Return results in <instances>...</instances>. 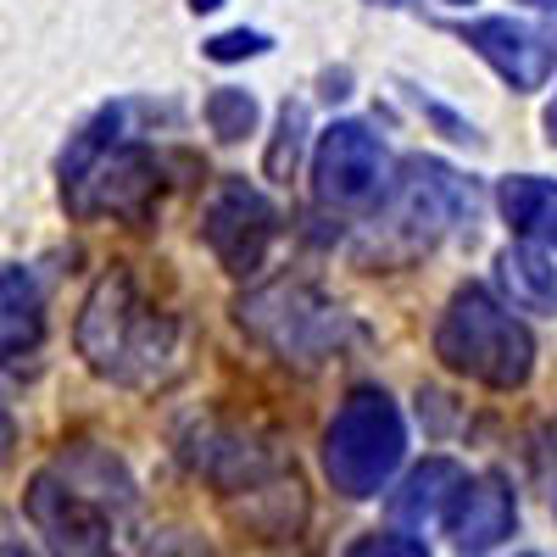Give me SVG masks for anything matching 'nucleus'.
I'll list each match as a JSON object with an SVG mask.
<instances>
[{
	"label": "nucleus",
	"mask_w": 557,
	"mask_h": 557,
	"mask_svg": "<svg viewBox=\"0 0 557 557\" xmlns=\"http://www.w3.org/2000/svg\"><path fill=\"white\" fill-rule=\"evenodd\" d=\"M23 513L57 557H117L123 524L134 513V485L123 462L107 451H67L23 491Z\"/></svg>",
	"instance_id": "nucleus-1"
},
{
	"label": "nucleus",
	"mask_w": 557,
	"mask_h": 557,
	"mask_svg": "<svg viewBox=\"0 0 557 557\" xmlns=\"http://www.w3.org/2000/svg\"><path fill=\"white\" fill-rule=\"evenodd\" d=\"M78 357L112 385L151 391L173 374L178 330L162 307L139 296L128 268H112L96 278V290L78 312Z\"/></svg>",
	"instance_id": "nucleus-2"
},
{
	"label": "nucleus",
	"mask_w": 557,
	"mask_h": 557,
	"mask_svg": "<svg viewBox=\"0 0 557 557\" xmlns=\"http://www.w3.org/2000/svg\"><path fill=\"white\" fill-rule=\"evenodd\" d=\"M435 357L451 368V374L474 380V385H491V391H519L535 374L530 330L480 285H462L446 301V312L435 323Z\"/></svg>",
	"instance_id": "nucleus-3"
},
{
	"label": "nucleus",
	"mask_w": 557,
	"mask_h": 557,
	"mask_svg": "<svg viewBox=\"0 0 557 557\" xmlns=\"http://www.w3.org/2000/svg\"><path fill=\"white\" fill-rule=\"evenodd\" d=\"M157 157L146 146L117 139V112L96 117L73 151L62 157V201L78 218H146V207L157 201Z\"/></svg>",
	"instance_id": "nucleus-4"
},
{
	"label": "nucleus",
	"mask_w": 557,
	"mask_h": 557,
	"mask_svg": "<svg viewBox=\"0 0 557 557\" xmlns=\"http://www.w3.org/2000/svg\"><path fill=\"white\" fill-rule=\"evenodd\" d=\"M401 451H407V424L396 401L368 385V391H351L341 412L330 418V430H323V474H330L341 496L362 502L391 485V474L401 469Z\"/></svg>",
	"instance_id": "nucleus-5"
},
{
	"label": "nucleus",
	"mask_w": 557,
	"mask_h": 557,
	"mask_svg": "<svg viewBox=\"0 0 557 557\" xmlns=\"http://www.w3.org/2000/svg\"><path fill=\"white\" fill-rule=\"evenodd\" d=\"M240 323L257 341H268L278 357H296L307 368L323 362L346 335V318L307 285H268V290L246 296L240 301Z\"/></svg>",
	"instance_id": "nucleus-6"
},
{
	"label": "nucleus",
	"mask_w": 557,
	"mask_h": 557,
	"mask_svg": "<svg viewBox=\"0 0 557 557\" xmlns=\"http://www.w3.org/2000/svg\"><path fill=\"white\" fill-rule=\"evenodd\" d=\"M312 190L323 207H374L391 190V151L368 123H330L312 151Z\"/></svg>",
	"instance_id": "nucleus-7"
},
{
	"label": "nucleus",
	"mask_w": 557,
	"mask_h": 557,
	"mask_svg": "<svg viewBox=\"0 0 557 557\" xmlns=\"http://www.w3.org/2000/svg\"><path fill=\"white\" fill-rule=\"evenodd\" d=\"M201 235L212 246V257L228 268V273H257L273 235H278V212L268 207L262 190H251L246 178H228L223 190L207 201V218H201Z\"/></svg>",
	"instance_id": "nucleus-8"
},
{
	"label": "nucleus",
	"mask_w": 557,
	"mask_h": 557,
	"mask_svg": "<svg viewBox=\"0 0 557 557\" xmlns=\"http://www.w3.org/2000/svg\"><path fill=\"white\" fill-rule=\"evenodd\" d=\"M474 184L469 178H457L446 162H407V178H401V190H396V223H407L418 240H435L441 228H462L469 223L474 228Z\"/></svg>",
	"instance_id": "nucleus-9"
},
{
	"label": "nucleus",
	"mask_w": 557,
	"mask_h": 557,
	"mask_svg": "<svg viewBox=\"0 0 557 557\" xmlns=\"http://www.w3.org/2000/svg\"><path fill=\"white\" fill-rule=\"evenodd\" d=\"M441 519H446V535L462 552H491V546H502L507 535H513L519 502H513V491H507L502 474H474V480H462L451 491Z\"/></svg>",
	"instance_id": "nucleus-10"
},
{
	"label": "nucleus",
	"mask_w": 557,
	"mask_h": 557,
	"mask_svg": "<svg viewBox=\"0 0 557 557\" xmlns=\"http://www.w3.org/2000/svg\"><path fill=\"white\" fill-rule=\"evenodd\" d=\"M462 39H469L474 57H480L507 89H519V96L541 89L546 73H552V51L541 45V34H530V28L513 23V17H480V23L462 28Z\"/></svg>",
	"instance_id": "nucleus-11"
},
{
	"label": "nucleus",
	"mask_w": 557,
	"mask_h": 557,
	"mask_svg": "<svg viewBox=\"0 0 557 557\" xmlns=\"http://www.w3.org/2000/svg\"><path fill=\"white\" fill-rule=\"evenodd\" d=\"M45 335V296L34 268H0V362L28 357Z\"/></svg>",
	"instance_id": "nucleus-12"
},
{
	"label": "nucleus",
	"mask_w": 557,
	"mask_h": 557,
	"mask_svg": "<svg viewBox=\"0 0 557 557\" xmlns=\"http://www.w3.org/2000/svg\"><path fill=\"white\" fill-rule=\"evenodd\" d=\"M235 502V519L251 530V535H262V541H273V535H290L301 519H307V496H301V480H296V469L285 474H268L262 485H251V491H240V496H228Z\"/></svg>",
	"instance_id": "nucleus-13"
},
{
	"label": "nucleus",
	"mask_w": 557,
	"mask_h": 557,
	"mask_svg": "<svg viewBox=\"0 0 557 557\" xmlns=\"http://www.w3.org/2000/svg\"><path fill=\"white\" fill-rule=\"evenodd\" d=\"M462 485V469L451 457H430V462H418V469L401 480V491L391 496V519L407 524V530H424L446 513V502L451 491Z\"/></svg>",
	"instance_id": "nucleus-14"
},
{
	"label": "nucleus",
	"mask_w": 557,
	"mask_h": 557,
	"mask_svg": "<svg viewBox=\"0 0 557 557\" xmlns=\"http://www.w3.org/2000/svg\"><path fill=\"white\" fill-rule=\"evenodd\" d=\"M502 218L530 246H557V184L541 173L502 178Z\"/></svg>",
	"instance_id": "nucleus-15"
},
{
	"label": "nucleus",
	"mask_w": 557,
	"mask_h": 557,
	"mask_svg": "<svg viewBox=\"0 0 557 557\" xmlns=\"http://www.w3.org/2000/svg\"><path fill=\"white\" fill-rule=\"evenodd\" d=\"M496 278H502V290L507 301H513L519 312H557V262L541 251V246H507L496 257Z\"/></svg>",
	"instance_id": "nucleus-16"
},
{
	"label": "nucleus",
	"mask_w": 557,
	"mask_h": 557,
	"mask_svg": "<svg viewBox=\"0 0 557 557\" xmlns=\"http://www.w3.org/2000/svg\"><path fill=\"white\" fill-rule=\"evenodd\" d=\"M207 123H212V134L218 139H246L251 128H257V101L246 96V89H212L207 96Z\"/></svg>",
	"instance_id": "nucleus-17"
},
{
	"label": "nucleus",
	"mask_w": 557,
	"mask_h": 557,
	"mask_svg": "<svg viewBox=\"0 0 557 557\" xmlns=\"http://www.w3.org/2000/svg\"><path fill=\"white\" fill-rule=\"evenodd\" d=\"M301 134H307V112H301V107H285V112H278V139H273V151H268V173H273V178H285V173L296 168Z\"/></svg>",
	"instance_id": "nucleus-18"
},
{
	"label": "nucleus",
	"mask_w": 557,
	"mask_h": 557,
	"mask_svg": "<svg viewBox=\"0 0 557 557\" xmlns=\"http://www.w3.org/2000/svg\"><path fill=\"white\" fill-rule=\"evenodd\" d=\"M262 51H268V34H251V28H235V34L207 39V57H212V62H240V57H262Z\"/></svg>",
	"instance_id": "nucleus-19"
},
{
	"label": "nucleus",
	"mask_w": 557,
	"mask_h": 557,
	"mask_svg": "<svg viewBox=\"0 0 557 557\" xmlns=\"http://www.w3.org/2000/svg\"><path fill=\"white\" fill-rule=\"evenodd\" d=\"M346 557H430L412 535H362L346 546Z\"/></svg>",
	"instance_id": "nucleus-20"
},
{
	"label": "nucleus",
	"mask_w": 557,
	"mask_h": 557,
	"mask_svg": "<svg viewBox=\"0 0 557 557\" xmlns=\"http://www.w3.org/2000/svg\"><path fill=\"white\" fill-rule=\"evenodd\" d=\"M546 139H552V146H557V101L546 107Z\"/></svg>",
	"instance_id": "nucleus-21"
},
{
	"label": "nucleus",
	"mask_w": 557,
	"mask_h": 557,
	"mask_svg": "<svg viewBox=\"0 0 557 557\" xmlns=\"http://www.w3.org/2000/svg\"><path fill=\"white\" fill-rule=\"evenodd\" d=\"M190 7H196V12H212V7H223V0H190Z\"/></svg>",
	"instance_id": "nucleus-22"
},
{
	"label": "nucleus",
	"mask_w": 557,
	"mask_h": 557,
	"mask_svg": "<svg viewBox=\"0 0 557 557\" xmlns=\"http://www.w3.org/2000/svg\"><path fill=\"white\" fill-rule=\"evenodd\" d=\"M162 557H178V546H173V541H168V552H162ZM190 557H207V552H190Z\"/></svg>",
	"instance_id": "nucleus-23"
},
{
	"label": "nucleus",
	"mask_w": 557,
	"mask_h": 557,
	"mask_svg": "<svg viewBox=\"0 0 557 557\" xmlns=\"http://www.w3.org/2000/svg\"><path fill=\"white\" fill-rule=\"evenodd\" d=\"M374 7H401V0H374Z\"/></svg>",
	"instance_id": "nucleus-24"
},
{
	"label": "nucleus",
	"mask_w": 557,
	"mask_h": 557,
	"mask_svg": "<svg viewBox=\"0 0 557 557\" xmlns=\"http://www.w3.org/2000/svg\"><path fill=\"white\" fill-rule=\"evenodd\" d=\"M552 513H557V491H552Z\"/></svg>",
	"instance_id": "nucleus-25"
},
{
	"label": "nucleus",
	"mask_w": 557,
	"mask_h": 557,
	"mask_svg": "<svg viewBox=\"0 0 557 557\" xmlns=\"http://www.w3.org/2000/svg\"><path fill=\"white\" fill-rule=\"evenodd\" d=\"M451 7H469V0H451Z\"/></svg>",
	"instance_id": "nucleus-26"
},
{
	"label": "nucleus",
	"mask_w": 557,
	"mask_h": 557,
	"mask_svg": "<svg viewBox=\"0 0 557 557\" xmlns=\"http://www.w3.org/2000/svg\"><path fill=\"white\" fill-rule=\"evenodd\" d=\"M530 7H546V0H530Z\"/></svg>",
	"instance_id": "nucleus-27"
},
{
	"label": "nucleus",
	"mask_w": 557,
	"mask_h": 557,
	"mask_svg": "<svg viewBox=\"0 0 557 557\" xmlns=\"http://www.w3.org/2000/svg\"><path fill=\"white\" fill-rule=\"evenodd\" d=\"M524 557H535V552H524Z\"/></svg>",
	"instance_id": "nucleus-28"
}]
</instances>
